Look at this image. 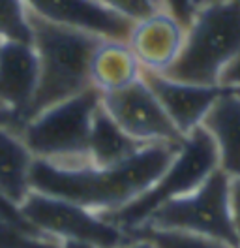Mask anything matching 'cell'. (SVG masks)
<instances>
[{
    "mask_svg": "<svg viewBox=\"0 0 240 248\" xmlns=\"http://www.w3.org/2000/svg\"><path fill=\"white\" fill-rule=\"evenodd\" d=\"M240 55V4L216 0L199 6L186 27L179 59L162 76L195 85H220Z\"/></svg>",
    "mask_w": 240,
    "mask_h": 248,
    "instance_id": "3957f363",
    "label": "cell"
},
{
    "mask_svg": "<svg viewBox=\"0 0 240 248\" xmlns=\"http://www.w3.org/2000/svg\"><path fill=\"white\" fill-rule=\"evenodd\" d=\"M34 16L49 23L107 38L128 40L132 23L107 10L98 0H23Z\"/></svg>",
    "mask_w": 240,
    "mask_h": 248,
    "instance_id": "9c48e42d",
    "label": "cell"
},
{
    "mask_svg": "<svg viewBox=\"0 0 240 248\" xmlns=\"http://www.w3.org/2000/svg\"><path fill=\"white\" fill-rule=\"evenodd\" d=\"M186 27L165 10H158L143 21L132 25L128 46L143 72L165 74L179 59L184 44Z\"/></svg>",
    "mask_w": 240,
    "mask_h": 248,
    "instance_id": "30bf717a",
    "label": "cell"
},
{
    "mask_svg": "<svg viewBox=\"0 0 240 248\" xmlns=\"http://www.w3.org/2000/svg\"><path fill=\"white\" fill-rule=\"evenodd\" d=\"M100 104L130 138L143 145H180L184 140L143 78L122 91L100 94Z\"/></svg>",
    "mask_w": 240,
    "mask_h": 248,
    "instance_id": "ba28073f",
    "label": "cell"
},
{
    "mask_svg": "<svg viewBox=\"0 0 240 248\" xmlns=\"http://www.w3.org/2000/svg\"><path fill=\"white\" fill-rule=\"evenodd\" d=\"M21 213L42 233L57 241H83L98 248H122L132 237L98 213L59 198L30 192Z\"/></svg>",
    "mask_w": 240,
    "mask_h": 248,
    "instance_id": "52a82bcc",
    "label": "cell"
},
{
    "mask_svg": "<svg viewBox=\"0 0 240 248\" xmlns=\"http://www.w3.org/2000/svg\"><path fill=\"white\" fill-rule=\"evenodd\" d=\"M34 156L14 126H0V192L21 207L29 198Z\"/></svg>",
    "mask_w": 240,
    "mask_h": 248,
    "instance_id": "9a60e30c",
    "label": "cell"
},
{
    "mask_svg": "<svg viewBox=\"0 0 240 248\" xmlns=\"http://www.w3.org/2000/svg\"><path fill=\"white\" fill-rule=\"evenodd\" d=\"M143 78V68L124 40H100L89 62L90 87L100 94L122 91Z\"/></svg>",
    "mask_w": 240,
    "mask_h": 248,
    "instance_id": "5bb4252c",
    "label": "cell"
},
{
    "mask_svg": "<svg viewBox=\"0 0 240 248\" xmlns=\"http://www.w3.org/2000/svg\"><path fill=\"white\" fill-rule=\"evenodd\" d=\"M122 248H154V245L147 239H143V237H132Z\"/></svg>",
    "mask_w": 240,
    "mask_h": 248,
    "instance_id": "484cf974",
    "label": "cell"
},
{
    "mask_svg": "<svg viewBox=\"0 0 240 248\" xmlns=\"http://www.w3.org/2000/svg\"><path fill=\"white\" fill-rule=\"evenodd\" d=\"M231 205H233V218H235V230H237V241L240 248V181L233 179L231 185Z\"/></svg>",
    "mask_w": 240,
    "mask_h": 248,
    "instance_id": "cb8c5ba5",
    "label": "cell"
},
{
    "mask_svg": "<svg viewBox=\"0 0 240 248\" xmlns=\"http://www.w3.org/2000/svg\"><path fill=\"white\" fill-rule=\"evenodd\" d=\"M220 85H224V87H233V89H240V55L224 70Z\"/></svg>",
    "mask_w": 240,
    "mask_h": 248,
    "instance_id": "603a6c76",
    "label": "cell"
},
{
    "mask_svg": "<svg viewBox=\"0 0 240 248\" xmlns=\"http://www.w3.org/2000/svg\"><path fill=\"white\" fill-rule=\"evenodd\" d=\"M0 220H6V222L14 224V226L21 228V230H25V232L34 233V235H45V233H42L40 230H36L29 220L23 217L21 209L10 202L2 192H0Z\"/></svg>",
    "mask_w": 240,
    "mask_h": 248,
    "instance_id": "44dd1931",
    "label": "cell"
},
{
    "mask_svg": "<svg viewBox=\"0 0 240 248\" xmlns=\"http://www.w3.org/2000/svg\"><path fill=\"white\" fill-rule=\"evenodd\" d=\"M98 2H102L107 10L130 21L132 25L162 10L160 0H98Z\"/></svg>",
    "mask_w": 240,
    "mask_h": 248,
    "instance_id": "ffe728a7",
    "label": "cell"
},
{
    "mask_svg": "<svg viewBox=\"0 0 240 248\" xmlns=\"http://www.w3.org/2000/svg\"><path fill=\"white\" fill-rule=\"evenodd\" d=\"M143 79L182 136H188L203 124L207 113L225 89L224 85L184 83L149 72H143Z\"/></svg>",
    "mask_w": 240,
    "mask_h": 248,
    "instance_id": "8fae6325",
    "label": "cell"
},
{
    "mask_svg": "<svg viewBox=\"0 0 240 248\" xmlns=\"http://www.w3.org/2000/svg\"><path fill=\"white\" fill-rule=\"evenodd\" d=\"M126 233L130 237L147 239L154 245V248H233L218 239H210V237H203V235L190 232H180V230H162V228L139 226Z\"/></svg>",
    "mask_w": 240,
    "mask_h": 248,
    "instance_id": "e0dca14e",
    "label": "cell"
},
{
    "mask_svg": "<svg viewBox=\"0 0 240 248\" xmlns=\"http://www.w3.org/2000/svg\"><path fill=\"white\" fill-rule=\"evenodd\" d=\"M0 42L32 44L29 8L23 0H0Z\"/></svg>",
    "mask_w": 240,
    "mask_h": 248,
    "instance_id": "ac0fdd59",
    "label": "cell"
},
{
    "mask_svg": "<svg viewBox=\"0 0 240 248\" xmlns=\"http://www.w3.org/2000/svg\"><path fill=\"white\" fill-rule=\"evenodd\" d=\"M38 87V57L32 44L0 42V108L25 121ZM19 132V130H17Z\"/></svg>",
    "mask_w": 240,
    "mask_h": 248,
    "instance_id": "7c38bea8",
    "label": "cell"
},
{
    "mask_svg": "<svg viewBox=\"0 0 240 248\" xmlns=\"http://www.w3.org/2000/svg\"><path fill=\"white\" fill-rule=\"evenodd\" d=\"M29 23L38 57V87L23 124L40 111L90 89V57L98 42L104 40L49 23L32 12H29Z\"/></svg>",
    "mask_w": 240,
    "mask_h": 248,
    "instance_id": "7a4b0ae2",
    "label": "cell"
},
{
    "mask_svg": "<svg viewBox=\"0 0 240 248\" xmlns=\"http://www.w3.org/2000/svg\"><path fill=\"white\" fill-rule=\"evenodd\" d=\"M145 145L130 138L119 124L104 111L96 109L89 138V162L94 166H113L128 160Z\"/></svg>",
    "mask_w": 240,
    "mask_h": 248,
    "instance_id": "2e32d148",
    "label": "cell"
},
{
    "mask_svg": "<svg viewBox=\"0 0 240 248\" xmlns=\"http://www.w3.org/2000/svg\"><path fill=\"white\" fill-rule=\"evenodd\" d=\"M0 248H60L49 235H34L14 224L0 220Z\"/></svg>",
    "mask_w": 240,
    "mask_h": 248,
    "instance_id": "d6986e66",
    "label": "cell"
},
{
    "mask_svg": "<svg viewBox=\"0 0 240 248\" xmlns=\"http://www.w3.org/2000/svg\"><path fill=\"white\" fill-rule=\"evenodd\" d=\"M59 247L60 248H98V247H94V245H90V243H83V241H70V239H66V241H59Z\"/></svg>",
    "mask_w": 240,
    "mask_h": 248,
    "instance_id": "4316f807",
    "label": "cell"
},
{
    "mask_svg": "<svg viewBox=\"0 0 240 248\" xmlns=\"http://www.w3.org/2000/svg\"><path fill=\"white\" fill-rule=\"evenodd\" d=\"M207 2H216V0H201V6H203V4H207ZM231 2H239L240 4V0H231Z\"/></svg>",
    "mask_w": 240,
    "mask_h": 248,
    "instance_id": "83f0119b",
    "label": "cell"
},
{
    "mask_svg": "<svg viewBox=\"0 0 240 248\" xmlns=\"http://www.w3.org/2000/svg\"><path fill=\"white\" fill-rule=\"evenodd\" d=\"M218 168L216 145L209 132L199 126L184 136L175 156L149 190H145L132 203L111 213H102L100 217L120 230L130 232L139 228L164 203L194 192Z\"/></svg>",
    "mask_w": 240,
    "mask_h": 248,
    "instance_id": "277c9868",
    "label": "cell"
},
{
    "mask_svg": "<svg viewBox=\"0 0 240 248\" xmlns=\"http://www.w3.org/2000/svg\"><path fill=\"white\" fill-rule=\"evenodd\" d=\"M160 6H162V10L177 17L184 27H188L192 17L201 6V0H160Z\"/></svg>",
    "mask_w": 240,
    "mask_h": 248,
    "instance_id": "7402d4cb",
    "label": "cell"
},
{
    "mask_svg": "<svg viewBox=\"0 0 240 248\" xmlns=\"http://www.w3.org/2000/svg\"><path fill=\"white\" fill-rule=\"evenodd\" d=\"M0 126H14L15 130H19V123H17V117L10 109L0 108Z\"/></svg>",
    "mask_w": 240,
    "mask_h": 248,
    "instance_id": "d4e9b609",
    "label": "cell"
},
{
    "mask_svg": "<svg viewBox=\"0 0 240 248\" xmlns=\"http://www.w3.org/2000/svg\"><path fill=\"white\" fill-rule=\"evenodd\" d=\"M179 145H145L128 160L113 166L90 162L64 166L34 158L30 170L32 192L81 205L92 213H111L132 203L162 175Z\"/></svg>",
    "mask_w": 240,
    "mask_h": 248,
    "instance_id": "6da1fadb",
    "label": "cell"
},
{
    "mask_svg": "<svg viewBox=\"0 0 240 248\" xmlns=\"http://www.w3.org/2000/svg\"><path fill=\"white\" fill-rule=\"evenodd\" d=\"M231 185L233 179L218 168L194 192L158 207L141 226L197 233L239 248L231 205Z\"/></svg>",
    "mask_w": 240,
    "mask_h": 248,
    "instance_id": "8992f818",
    "label": "cell"
},
{
    "mask_svg": "<svg viewBox=\"0 0 240 248\" xmlns=\"http://www.w3.org/2000/svg\"><path fill=\"white\" fill-rule=\"evenodd\" d=\"M100 108V93L92 87L40 111L19 128L34 158L75 166L89 162L90 126Z\"/></svg>",
    "mask_w": 240,
    "mask_h": 248,
    "instance_id": "5b68a950",
    "label": "cell"
},
{
    "mask_svg": "<svg viewBox=\"0 0 240 248\" xmlns=\"http://www.w3.org/2000/svg\"><path fill=\"white\" fill-rule=\"evenodd\" d=\"M201 126L216 145L220 170L240 181V89L225 87Z\"/></svg>",
    "mask_w": 240,
    "mask_h": 248,
    "instance_id": "4fadbf2b",
    "label": "cell"
}]
</instances>
